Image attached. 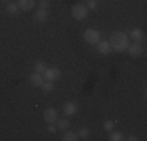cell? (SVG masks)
<instances>
[{"instance_id":"cb8c5ba5","label":"cell","mask_w":147,"mask_h":141,"mask_svg":"<svg viewBox=\"0 0 147 141\" xmlns=\"http://www.w3.org/2000/svg\"><path fill=\"white\" fill-rule=\"evenodd\" d=\"M128 141H136V140H138V136H135V135H131V136H128V138H127Z\"/></svg>"},{"instance_id":"4fadbf2b","label":"cell","mask_w":147,"mask_h":141,"mask_svg":"<svg viewBox=\"0 0 147 141\" xmlns=\"http://www.w3.org/2000/svg\"><path fill=\"white\" fill-rule=\"evenodd\" d=\"M77 140H80L78 135H77L75 132H72V130H67V132L63 135V141H77Z\"/></svg>"},{"instance_id":"8fae6325","label":"cell","mask_w":147,"mask_h":141,"mask_svg":"<svg viewBox=\"0 0 147 141\" xmlns=\"http://www.w3.org/2000/svg\"><path fill=\"white\" fill-rule=\"evenodd\" d=\"M97 50H99L100 55H108L111 52V45H110V41H99L97 44Z\"/></svg>"},{"instance_id":"6da1fadb","label":"cell","mask_w":147,"mask_h":141,"mask_svg":"<svg viewBox=\"0 0 147 141\" xmlns=\"http://www.w3.org/2000/svg\"><path fill=\"white\" fill-rule=\"evenodd\" d=\"M128 35L127 33H124V31H114L113 35H111V38H110V45H111V50H116L119 52V54H122V52H125L127 50V47H128Z\"/></svg>"},{"instance_id":"3957f363","label":"cell","mask_w":147,"mask_h":141,"mask_svg":"<svg viewBox=\"0 0 147 141\" xmlns=\"http://www.w3.org/2000/svg\"><path fill=\"white\" fill-rule=\"evenodd\" d=\"M83 38H85V41L88 42V44L97 45L100 41V38H102V35H100V31L96 30V28H88V30H85V33H83Z\"/></svg>"},{"instance_id":"ac0fdd59","label":"cell","mask_w":147,"mask_h":141,"mask_svg":"<svg viewBox=\"0 0 147 141\" xmlns=\"http://www.w3.org/2000/svg\"><path fill=\"white\" fill-rule=\"evenodd\" d=\"M17 11H19V6H17V3H8V5H6V13H9V14H17Z\"/></svg>"},{"instance_id":"2e32d148","label":"cell","mask_w":147,"mask_h":141,"mask_svg":"<svg viewBox=\"0 0 147 141\" xmlns=\"http://www.w3.org/2000/svg\"><path fill=\"white\" fill-rule=\"evenodd\" d=\"M47 69V64L44 61H36L34 63V72L38 74H44V70Z\"/></svg>"},{"instance_id":"e0dca14e","label":"cell","mask_w":147,"mask_h":141,"mask_svg":"<svg viewBox=\"0 0 147 141\" xmlns=\"http://www.w3.org/2000/svg\"><path fill=\"white\" fill-rule=\"evenodd\" d=\"M108 140H110V141H122V140H124V135H122L121 132H113V130H111Z\"/></svg>"},{"instance_id":"603a6c76","label":"cell","mask_w":147,"mask_h":141,"mask_svg":"<svg viewBox=\"0 0 147 141\" xmlns=\"http://www.w3.org/2000/svg\"><path fill=\"white\" fill-rule=\"evenodd\" d=\"M47 130H49L50 133H55V132H57V125H53V124H49V125H47Z\"/></svg>"},{"instance_id":"30bf717a","label":"cell","mask_w":147,"mask_h":141,"mask_svg":"<svg viewBox=\"0 0 147 141\" xmlns=\"http://www.w3.org/2000/svg\"><path fill=\"white\" fill-rule=\"evenodd\" d=\"M28 82L33 85V86H36V88H41V85L44 83V77H42V74H38V72H33V74H30V77H28Z\"/></svg>"},{"instance_id":"9c48e42d","label":"cell","mask_w":147,"mask_h":141,"mask_svg":"<svg viewBox=\"0 0 147 141\" xmlns=\"http://www.w3.org/2000/svg\"><path fill=\"white\" fill-rule=\"evenodd\" d=\"M36 5V0H17V6L22 11H31Z\"/></svg>"},{"instance_id":"5bb4252c","label":"cell","mask_w":147,"mask_h":141,"mask_svg":"<svg viewBox=\"0 0 147 141\" xmlns=\"http://www.w3.org/2000/svg\"><path fill=\"white\" fill-rule=\"evenodd\" d=\"M55 124H57V129H59V130H67V129H69V119H67V118L58 119Z\"/></svg>"},{"instance_id":"ba28073f","label":"cell","mask_w":147,"mask_h":141,"mask_svg":"<svg viewBox=\"0 0 147 141\" xmlns=\"http://www.w3.org/2000/svg\"><path fill=\"white\" fill-rule=\"evenodd\" d=\"M49 17V11L47 9H42V8H38V11L33 14V20L36 24H44Z\"/></svg>"},{"instance_id":"d6986e66","label":"cell","mask_w":147,"mask_h":141,"mask_svg":"<svg viewBox=\"0 0 147 141\" xmlns=\"http://www.w3.org/2000/svg\"><path fill=\"white\" fill-rule=\"evenodd\" d=\"M103 129L107 130V132H111V130L114 129V122L111 121V119H108V121H105V122H103Z\"/></svg>"},{"instance_id":"7402d4cb","label":"cell","mask_w":147,"mask_h":141,"mask_svg":"<svg viewBox=\"0 0 147 141\" xmlns=\"http://www.w3.org/2000/svg\"><path fill=\"white\" fill-rule=\"evenodd\" d=\"M88 9H96L97 8V0H88Z\"/></svg>"},{"instance_id":"ffe728a7","label":"cell","mask_w":147,"mask_h":141,"mask_svg":"<svg viewBox=\"0 0 147 141\" xmlns=\"http://www.w3.org/2000/svg\"><path fill=\"white\" fill-rule=\"evenodd\" d=\"M77 135H78V138H88L89 136V129H80L78 132H77Z\"/></svg>"},{"instance_id":"7c38bea8","label":"cell","mask_w":147,"mask_h":141,"mask_svg":"<svg viewBox=\"0 0 147 141\" xmlns=\"http://www.w3.org/2000/svg\"><path fill=\"white\" fill-rule=\"evenodd\" d=\"M131 39H135V42H141L142 39H144V31L141 30V28H133V30L130 31V36Z\"/></svg>"},{"instance_id":"5b68a950","label":"cell","mask_w":147,"mask_h":141,"mask_svg":"<svg viewBox=\"0 0 147 141\" xmlns=\"http://www.w3.org/2000/svg\"><path fill=\"white\" fill-rule=\"evenodd\" d=\"M127 52H128V55H130L131 58H138V56L142 55L144 47L141 45V42H133V44H128Z\"/></svg>"},{"instance_id":"9a60e30c","label":"cell","mask_w":147,"mask_h":141,"mask_svg":"<svg viewBox=\"0 0 147 141\" xmlns=\"http://www.w3.org/2000/svg\"><path fill=\"white\" fill-rule=\"evenodd\" d=\"M41 88H42L44 93H52V91L55 89V85L53 82H49V80H44V83L41 85Z\"/></svg>"},{"instance_id":"44dd1931","label":"cell","mask_w":147,"mask_h":141,"mask_svg":"<svg viewBox=\"0 0 147 141\" xmlns=\"http://www.w3.org/2000/svg\"><path fill=\"white\" fill-rule=\"evenodd\" d=\"M38 6L42 8V9H47L49 6H50V2H49V0H39V2H38Z\"/></svg>"},{"instance_id":"52a82bcc","label":"cell","mask_w":147,"mask_h":141,"mask_svg":"<svg viewBox=\"0 0 147 141\" xmlns=\"http://www.w3.org/2000/svg\"><path fill=\"white\" fill-rule=\"evenodd\" d=\"M77 111H78V107H77L74 102H66L64 107H63V115L66 118H71V116H75Z\"/></svg>"},{"instance_id":"8992f818","label":"cell","mask_w":147,"mask_h":141,"mask_svg":"<svg viewBox=\"0 0 147 141\" xmlns=\"http://www.w3.org/2000/svg\"><path fill=\"white\" fill-rule=\"evenodd\" d=\"M44 121L47 124H55L58 121V111L55 108H45L44 110Z\"/></svg>"},{"instance_id":"7a4b0ae2","label":"cell","mask_w":147,"mask_h":141,"mask_svg":"<svg viewBox=\"0 0 147 141\" xmlns=\"http://www.w3.org/2000/svg\"><path fill=\"white\" fill-rule=\"evenodd\" d=\"M71 13H72V17L75 20H85L86 17H88V14H89V9H88V6H86V5L77 3V5L72 6Z\"/></svg>"},{"instance_id":"277c9868","label":"cell","mask_w":147,"mask_h":141,"mask_svg":"<svg viewBox=\"0 0 147 141\" xmlns=\"http://www.w3.org/2000/svg\"><path fill=\"white\" fill-rule=\"evenodd\" d=\"M61 75H63V72L58 68H47L42 74L44 80H49V82H57V80L61 79Z\"/></svg>"}]
</instances>
